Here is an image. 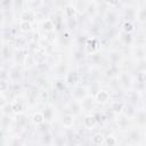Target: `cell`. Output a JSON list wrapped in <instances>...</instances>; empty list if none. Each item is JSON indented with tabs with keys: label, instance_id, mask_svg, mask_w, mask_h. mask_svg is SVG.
Here are the masks:
<instances>
[{
	"label": "cell",
	"instance_id": "obj_1",
	"mask_svg": "<svg viewBox=\"0 0 146 146\" xmlns=\"http://www.w3.org/2000/svg\"><path fill=\"white\" fill-rule=\"evenodd\" d=\"M10 104V108L13 114H18V113H24L25 108L27 106V102L26 98H24L23 96H16L14 99H11L9 102Z\"/></svg>",
	"mask_w": 146,
	"mask_h": 146
},
{
	"label": "cell",
	"instance_id": "obj_2",
	"mask_svg": "<svg viewBox=\"0 0 146 146\" xmlns=\"http://www.w3.org/2000/svg\"><path fill=\"white\" fill-rule=\"evenodd\" d=\"M100 49V41L97 39V36H88L86 39V43H84V50L87 55L94 54L99 51Z\"/></svg>",
	"mask_w": 146,
	"mask_h": 146
},
{
	"label": "cell",
	"instance_id": "obj_3",
	"mask_svg": "<svg viewBox=\"0 0 146 146\" xmlns=\"http://www.w3.org/2000/svg\"><path fill=\"white\" fill-rule=\"evenodd\" d=\"M70 95L72 97L73 100H82L86 96H88V88L84 86H80V84H75L73 87H71V91Z\"/></svg>",
	"mask_w": 146,
	"mask_h": 146
},
{
	"label": "cell",
	"instance_id": "obj_4",
	"mask_svg": "<svg viewBox=\"0 0 146 146\" xmlns=\"http://www.w3.org/2000/svg\"><path fill=\"white\" fill-rule=\"evenodd\" d=\"M115 123H116L117 129L121 132H127L132 127V119H130V117H128V116H125V115H123L121 113L115 119Z\"/></svg>",
	"mask_w": 146,
	"mask_h": 146
},
{
	"label": "cell",
	"instance_id": "obj_5",
	"mask_svg": "<svg viewBox=\"0 0 146 146\" xmlns=\"http://www.w3.org/2000/svg\"><path fill=\"white\" fill-rule=\"evenodd\" d=\"M94 98L98 105H106L107 103H110L112 100L111 91L107 89H99L96 92V95L94 96Z\"/></svg>",
	"mask_w": 146,
	"mask_h": 146
},
{
	"label": "cell",
	"instance_id": "obj_6",
	"mask_svg": "<svg viewBox=\"0 0 146 146\" xmlns=\"http://www.w3.org/2000/svg\"><path fill=\"white\" fill-rule=\"evenodd\" d=\"M141 138L143 137H141V132H140L139 127L132 125L127 131V139H128V143H130V144H139Z\"/></svg>",
	"mask_w": 146,
	"mask_h": 146
},
{
	"label": "cell",
	"instance_id": "obj_7",
	"mask_svg": "<svg viewBox=\"0 0 146 146\" xmlns=\"http://www.w3.org/2000/svg\"><path fill=\"white\" fill-rule=\"evenodd\" d=\"M82 125H83V128L87 129V130H92V129H95V128L98 125V120H97L96 115L92 114V113H87V114L83 116V119H82Z\"/></svg>",
	"mask_w": 146,
	"mask_h": 146
},
{
	"label": "cell",
	"instance_id": "obj_8",
	"mask_svg": "<svg viewBox=\"0 0 146 146\" xmlns=\"http://www.w3.org/2000/svg\"><path fill=\"white\" fill-rule=\"evenodd\" d=\"M80 104H81V108H82L83 112L91 113V111H92L94 107H95V104H97V103H96L94 96L88 95V96H86L82 100H80Z\"/></svg>",
	"mask_w": 146,
	"mask_h": 146
},
{
	"label": "cell",
	"instance_id": "obj_9",
	"mask_svg": "<svg viewBox=\"0 0 146 146\" xmlns=\"http://www.w3.org/2000/svg\"><path fill=\"white\" fill-rule=\"evenodd\" d=\"M74 123H75V115L74 114L67 112L60 116V124L63 125V128L72 129L74 127Z\"/></svg>",
	"mask_w": 146,
	"mask_h": 146
},
{
	"label": "cell",
	"instance_id": "obj_10",
	"mask_svg": "<svg viewBox=\"0 0 146 146\" xmlns=\"http://www.w3.org/2000/svg\"><path fill=\"white\" fill-rule=\"evenodd\" d=\"M79 80H80V74H79L78 70H75V68H74V70H71V68H70V71H68L67 74L65 75V81H66L68 88H71V87H73V86L78 84Z\"/></svg>",
	"mask_w": 146,
	"mask_h": 146
},
{
	"label": "cell",
	"instance_id": "obj_11",
	"mask_svg": "<svg viewBox=\"0 0 146 146\" xmlns=\"http://www.w3.org/2000/svg\"><path fill=\"white\" fill-rule=\"evenodd\" d=\"M14 123H15V127L19 130H23L26 128L27 123H29V117L27 115L24 113H18V114H15V117H14Z\"/></svg>",
	"mask_w": 146,
	"mask_h": 146
},
{
	"label": "cell",
	"instance_id": "obj_12",
	"mask_svg": "<svg viewBox=\"0 0 146 146\" xmlns=\"http://www.w3.org/2000/svg\"><path fill=\"white\" fill-rule=\"evenodd\" d=\"M131 54H132L133 58L137 59V60L146 59V48L143 44H135V46H132Z\"/></svg>",
	"mask_w": 146,
	"mask_h": 146
},
{
	"label": "cell",
	"instance_id": "obj_13",
	"mask_svg": "<svg viewBox=\"0 0 146 146\" xmlns=\"http://www.w3.org/2000/svg\"><path fill=\"white\" fill-rule=\"evenodd\" d=\"M70 71V66L68 64H66L65 62H62V63H57L54 67V74L57 76V78H64L67 72Z\"/></svg>",
	"mask_w": 146,
	"mask_h": 146
},
{
	"label": "cell",
	"instance_id": "obj_14",
	"mask_svg": "<svg viewBox=\"0 0 146 146\" xmlns=\"http://www.w3.org/2000/svg\"><path fill=\"white\" fill-rule=\"evenodd\" d=\"M129 72H121L119 75H117V80H119V84L125 89L130 88L133 86V82H132V79L130 78V75L128 74Z\"/></svg>",
	"mask_w": 146,
	"mask_h": 146
},
{
	"label": "cell",
	"instance_id": "obj_15",
	"mask_svg": "<svg viewBox=\"0 0 146 146\" xmlns=\"http://www.w3.org/2000/svg\"><path fill=\"white\" fill-rule=\"evenodd\" d=\"M30 120H31V122H32L35 127H40V125L44 124V122H47V121H46V116H44V114H43L42 111H35V112L31 115Z\"/></svg>",
	"mask_w": 146,
	"mask_h": 146
},
{
	"label": "cell",
	"instance_id": "obj_16",
	"mask_svg": "<svg viewBox=\"0 0 146 146\" xmlns=\"http://www.w3.org/2000/svg\"><path fill=\"white\" fill-rule=\"evenodd\" d=\"M137 9L138 7H133V6H128L124 8L123 11V16H124V21H137Z\"/></svg>",
	"mask_w": 146,
	"mask_h": 146
},
{
	"label": "cell",
	"instance_id": "obj_17",
	"mask_svg": "<svg viewBox=\"0 0 146 146\" xmlns=\"http://www.w3.org/2000/svg\"><path fill=\"white\" fill-rule=\"evenodd\" d=\"M117 18H119V16H117V13L114 10V8H110V9H107L105 11L104 21H105L106 24L112 25V24H114V23L117 22Z\"/></svg>",
	"mask_w": 146,
	"mask_h": 146
},
{
	"label": "cell",
	"instance_id": "obj_18",
	"mask_svg": "<svg viewBox=\"0 0 146 146\" xmlns=\"http://www.w3.org/2000/svg\"><path fill=\"white\" fill-rule=\"evenodd\" d=\"M63 9H64L63 10L64 11V16L67 19H74V18H76V16L79 14V11H78V9H76V7L74 5H66Z\"/></svg>",
	"mask_w": 146,
	"mask_h": 146
},
{
	"label": "cell",
	"instance_id": "obj_19",
	"mask_svg": "<svg viewBox=\"0 0 146 146\" xmlns=\"http://www.w3.org/2000/svg\"><path fill=\"white\" fill-rule=\"evenodd\" d=\"M136 112H137L136 106L132 103H130V102L124 103V106H123V110H122V114L123 115H125V116H128V117L133 120V117L136 115Z\"/></svg>",
	"mask_w": 146,
	"mask_h": 146
},
{
	"label": "cell",
	"instance_id": "obj_20",
	"mask_svg": "<svg viewBox=\"0 0 146 146\" xmlns=\"http://www.w3.org/2000/svg\"><path fill=\"white\" fill-rule=\"evenodd\" d=\"M55 23L52 19L50 18H44L42 22H41V30L44 32V33H52L55 31Z\"/></svg>",
	"mask_w": 146,
	"mask_h": 146
},
{
	"label": "cell",
	"instance_id": "obj_21",
	"mask_svg": "<svg viewBox=\"0 0 146 146\" xmlns=\"http://www.w3.org/2000/svg\"><path fill=\"white\" fill-rule=\"evenodd\" d=\"M133 120L138 124V127L146 125V110H137Z\"/></svg>",
	"mask_w": 146,
	"mask_h": 146
},
{
	"label": "cell",
	"instance_id": "obj_22",
	"mask_svg": "<svg viewBox=\"0 0 146 146\" xmlns=\"http://www.w3.org/2000/svg\"><path fill=\"white\" fill-rule=\"evenodd\" d=\"M18 30L21 32H23V33H30L33 30V24L30 21L19 19V22H18Z\"/></svg>",
	"mask_w": 146,
	"mask_h": 146
},
{
	"label": "cell",
	"instance_id": "obj_23",
	"mask_svg": "<svg viewBox=\"0 0 146 146\" xmlns=\"http://www.w3.org/2000/svg\"><path fill=\"white\" fill-rule=\"evenodd\" d=\"M105 137H106V136H105L103 132L98 131V132H95V133L91 136L90 141H91L92 145H104Z\"/></svg>",
	"mask_w": 146,
	"mask_h": 146
},
{
	"label": "cell",
	"instance_id": "obj_24",
	"mask_svg": "<svg viewBox=\"0 0 146 146\" xmlns=\"http://www.w3.org/2000/svg\"><path fill=\"white\" fill-rule=\"evenodd\" d=\"M23 64H24L25 68H27V70H30V68H32V67H34V66L38 65L36 59H35V56L34 55H31V54H26Z\"/></svg>",
	"mask_w": 146,
	"mask_h": 146
},
{
	"label": "cell",
	"instance_id": "obj_25",
	"mask_svg": "<svg viewBox=\"0 0 146 146\" xmlns=\"http://www.w3.org/2000/svg\"><path fill=\"white\" fill-rule=\"evenodd\" d=\"M66 88H68V86L64 78H58L54 81V90L55 91H64Z\"/></svg>",
	"mask_w": 146,
	"mask_h": 146
},
{
	"label": "cell",
	"instance_id": "obj_26",
	"mask_svg": "<svg viewBox=\"0 0 146 146\" xmlns=\"http://www.w3.org/2000/svg\"><path fill=\"white\" fill-rule=\"evenodd\" d=\"M42 112H43V114L46 116V121L47 122H51L54 120V117H55V110H54V107L51 105H46L44 108L42 110Z\"/></svg>",
	"mask_w": 146,
	"mask_h": 146
},
{
	"label": "cell",
	"instance_id": "obj_27",
	"mask_svg": "<svg viewBox=\"0 0 146 146\" xmlns=\"http://www.w3.org/2000/svg\"><path fill=\"white\" fill-rule=\"evenodd\" d=\"M121 30H122V32H124V33L132 34V33L135 32L136 27H135L133 22H131V21H124V22L122 23V25H121Z\"/></svg>",
	"mask_w": 146,
	"mask_h": 146
},
{
	"label": "cell",
	"instance_id": "obj_28",
	"mask_svg": "<svg viewBox=\"0 0 146 146\" xmlns=\"http://www.w3.org/2000/svg\"><path fill=\"white\" fill-rule=\"evenodd\" d=\"M124 103L125 102H122V100H114L111 105V111L114 114H121L122 110H123V106H124Z\"/></svg>",
	"mask_w": 146,
	"mask_h": 146
},
{
	"label": "cell",
	"instance_id": "obj_29",
	"mask_svg": "<svg viewBox=\"0 0 146 146\" xmlns=\"http://www.w3.org/2000/svg\"><path fill=\"white\" fill-rule=\"evenodd\" d=\"M137 22L140 24L146 23V6L138 7L137 9Z\"/></svg>",
	"mask_w": 146,
	"mask_h": 146
},
{
	"label": "cell",
	"instance_id": "obj_30",
	"mask_svg": "<svg viewBox=\"0 0 146 146\" xmlns=\"http://www.w3.org/2000/svg\"><path fill=\"white\" fill-rule=\"evenodd\" d=\"M86 13H87L90 17H94V16L98 13V6H97V2H96V1L88 2V6H87V9H86Z\"/></svg>",
	"mask_w": 146,
	"mask_h": 146
},
{
	"label": "cell",
	"instance_id": "obj_31",
	"mask_svg": "<svg viewBox=\"0 0 146 146\" xmlns=\"http://www.w3.org/2000/svg\"><path fill=\"white\" fill-rule=\"evenodd\" d=\"M34 16H35V15H34V13H33L31 9H24V10H22V13H21V15H19V19L33 22Z\"/></svg>",
	"mask_w": 146,
	"mask_h": 146
},
{
	"label": "cell",
	"instance_id": "obj_32",
	"mask_svg": "<svg viewBox=\"0 0 146 146\" xmlns=\"http://www.w3.org/2000/svg\"><path fill=\"white\" fill-rule=\"evenodd\" d=\"M108 58H110L112 65H117L121 62V54L119 52V50H112L108 55Z\"/></svg>",
	"mask_w": 146,
	"mask_h": 146
},
{
	"label": "cell",
	"instance_id": "obj_33",
	"mask_svg": "<svg viewBox=\"0 0 146 146\" xmlns=\"http://www.w3.org/2000/svg\"><path fill=\"white\" fill-rule=\"evenodd\" d=\"M117 144H119V139L114 135H107L105 137L104 145H106V146H114V145H117Z\"/></svg>",
	"mask_w": 146,
	"mask_h": 146
},
{
	"label": "cell",
	"instance_id": "obj_34",
	"mask_svg": "<svg viewBox=\"0 0 146 146\" xmlns=\"http://www.w3.org/2000/svg\"><path fill=\"white\" fill-rule=\"evenodd\" d=\"M1 54H2V59H7L11 56V50H10L9 43H3L2 49H1Z\"/></svg>",
	"mask_w": 146,
	"mask_h": 146
},
{
	"label": "cell",
	"instance_id": "obj_35",
	"mask_svg": "<svg viewBox=\"0 0 146 146\" xmlns=\"http://www.w3.org/2000/svg\"><path fill=\"white\" fill-rule=\"evenodd\" d=\"M121 0H105V3L110 7V8H115L120 5Z\"/></svg>",
	"mask_w": 146,
	"mask_h": 146
},
{
	"label": "cell",
	"instance_id": "obj_36",
	"mask_svg": "<svg viewBox=\"0 0 146 146\" xmlns=\"http://www.w3.org/2000/svg\"><path fill=\"white\" fill-rule=\"evenodd\" d=\"M1 5H2L3 10H5V9L9 8V6L14 5V0H2V1H1Z\"/></svg>",
	"mask_w": 146,
	"mask_h": 146
},
{
	"label": "cell",
	"instance_id": "obj_37",
	"mask_svg": "<svg viewBox=\"0 0 146 146\" xmlns=\"http://www.w3.org/2000/svg\"><path fill=\"white\" fill-rule=\"evenodd\" d=\"M29 2H41V0H26Z\"/></svg>",
	"mask_w": 146,
	"mask_h": 146
},
{
	"label": "cell",
	"instance_id": "obj_38",
	"mask_svg": "<svg viewBox=\"0 0 146 146\" xmlns=\"http://www.w3.org/2000/svg\"><path fill=\"white\" fill-rule=\"evenodd\" d=\"M144 2H146V0H144Z\"/></svg>",
	"mask_w": 146,
	"mask_h": 146
}]
</instances>
